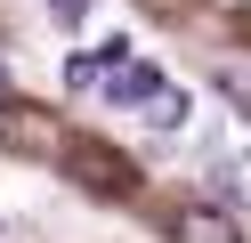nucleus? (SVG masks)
<instances>
[{"label":"nucleus","mask_w":251,"mask_h":243,"mask_svg":"<svg viewBox=\"0 0 251 243\" xmlns=\"http://www.w3.org/2000/svg\"><path fill=\"white\" fill-rule=\"evenodd\" d=\"M170 243H243V227H235V211H219V203H186L178 219H170Z\"/></svg>","instance_id":"1"},{"label":"nucleus","mask_w":251,"mask_h":243,"mask_svg":"<svg viewBox=\"0 0 251 243\" xmlns=\"http://www.w3.org/2000/svg\"><path fill=\"white\" fill-rule=\"evenodd\" d=\"M105 73L114 81H98V89L114 97V106H146V97L162 89V65H146V57H122V65H105Z\"/></svg>","instance_id":"2"},{"label":"nucleus","mask_w":251,"mask_h":243,"mask_svg":"<svg viewBox=\"0 0 251 243\" xmlns=\"http://www.w3.org/2000/svg\"><path fill=\"white\" fill-rule=\"evenodd\" d=\"M138 113H146L154 130H186V113H195V97H186L178 81H162V89H154V97H146V106H138Z\"/></svg>","instance_id":"3"},{"label":"nucleus","mask_w":251,"mask_h":243,"mask_svg":"<svg viewBox=\"0 0 251 243\" xmlns=\"http://www.w3.org/2000/svg\"><path fill=\"white\" fill-rule=\"evenodd\" d=\"M98 81H105L98 57H65V89H98Z\"/></svg>","instance_id":"4"},{"label":"nucleus","mask_w":251,"mask_h":243,"mask_svg":"<svg viewBox=\"0 0 251 243\" xmlns=\"http://www.w3.org/2000/svg\"><path fill=\"white\" fill-rule=\"evenodd\" d=\"M49 16H57L65 32H81V25H89V0H49Z\"/></svg>","instance_id":"5"},{"label":"nucleus","mask_w":251,"mask_h":243,"mask_svg":"<svg viewBox=\"0 0 251 243\" xmlns=\"http://www.w3.org/2000/svg\"><path fill=\"white\" fill-rule=\"evenodd\" d=\"M227 97H235V106L251 113V73H227Z\"/></svg>","instance_id":"6"},{"label":"nucleus","mask_w":251,"mask_h":243,"mask_svg":"<svg viewBox=\"0 0 251 243\" xmlns=\"http://www.w3.org/2000/svg\"><path fill=\"white\" fill-rule=\"evenodd\" d=\"M0 89H8V65H0Z\"/></svg>","instance_id":"7"}]
</instances>
